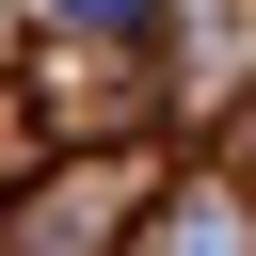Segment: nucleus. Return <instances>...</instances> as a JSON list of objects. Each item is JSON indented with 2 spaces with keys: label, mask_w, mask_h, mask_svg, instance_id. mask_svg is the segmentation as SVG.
Masks as SVG:
<instances>
[{
  "label": "nucleus",
  "mask_w": 256,
  "mask_h": 256,
  "mask_svg": "<svg viewBox=\"0 0 256 256\" xmlns=\"http://www.w3.org/2000/svg\"><path fill=\"white\" fill-rule=\"evenodd\" d=\"M144 256H256V192H240L224 160H192V176L144 208Z\"/></svg>",
  "instance_id": "1"
}]
</instances>
